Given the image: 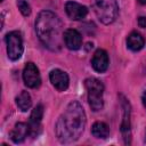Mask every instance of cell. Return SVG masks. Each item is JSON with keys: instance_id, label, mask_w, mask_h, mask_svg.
I'll return each mask as SVG.
<instances>
[{"instance_id": "1", "label": "cell", "mask_w": 146, "mask_h": 146, "mask_svg": "<svg viewBox=\"0 0 146 146\" xmlns=\"http://www.w3.org/2000/svg\"><path fill=\"white\" fill-rule=\"evenodd\" d=\"M86 122V113L82 105L76 100L71 102L56 122L55 132L57 139L62 144L76 141L84 130Z\"/></svg>"}, {"instance_id": "2", "label": "cell", "mask_w": 146, "mask_h": 146, "mask_svg": "<svg viewBox=\"0 0 146 146\" xmlns=\"http://www.w3.org/2000/svg\"><path fill=\"white\" fill-rule=\"evenodd\" d=\"M35 32L41 43L51 51H59L64 44V25L50 10H42L35 19Z\"/></svg>"}, {"instance_id": "3", "label": "cell", "mask_w": 146, "mask_h": 146, "mask_svg": "<svg viewBox=\"0 0 146 146\" xmlns=\"http://www.w3.org/2000/svg\"><path fill=\"white\" fill-rule=\"evenodd\" d=\"M92 8L103 24L113 23L119 15V6L116 0H92Z\"/></svg>"}, {"instance_id": "4", "label": "cell", "mask_w": 146, "mask_h": 146, "mask_svg": "<svg viewBox=\"0 0 146 146\" xmlns=\"http://www.w3.org/2000/svg\"><path fill=\"white\" fill-rule=\"evenodd\" d=\"M84 87L88 94V103L92 111H100L104 106V84L96 78H88L84 81Z\"/></svg>"}, {"instance_id": "5", "label": "cell", "mask_w": 146, "mask_h": 146, "mask_svg": "<svg viewBox=\"0 0 146 146\" xmlns=\"http://www.w3.org/2000/svg\"><path fill=\"white\" fill-rule=\"evenodd\" d=\"M6 44H7V54L9 59L18 60L23 55V39L22 34L18 31H11L6 35Z\"/></svg>"}, {"instance_id": "6", "label": "cell", "mask_w": 146, "mask_h": 146, "mask_svg": "<svg viewBox=\"0 0 146 146\" xmlns=\"http://www.w3.org/2000/svg\"><path fill=\"white\" fill-rule=\"evenodd\" d=\"M23 80L25 86H27L29 88H38L41 83V76L39 73V68L35 66L34 63L30 62L25 65L24 70H23Z\"/></svg>"}, {"instance_id": "7", "label": "cell", "mask_w": 146, "mask_h": 146, "mask_svg": "<svg viewBox=\"0 0 146 146\" xmlns=\"http://www.w3.org/2000/svg\"><path fill=\"white\" fill-rule=\"evenodd\" d=\"M43 116V106L41 104L36 105L30 115L29 120V128H30V136L31 137H36L40 132V127H41V120Z\"/></svg>"}, {"instance_id": "8", "label": "cell", "mask_w": 146, "mask_h": 146, "mask_svg": "<svg viewBox=\"0 0 146 146\" xmlns=\"http://www.w3.org/2000/svg\"><path fill=\"white\" fill-rule=\"evenodd\" d=\"M49 79L51 84L58 90V91H65L68 88V83H70V79L66 72L59 70V68H55L50 72L49 74Z\"/></svg>"}, {"instance_id": "9", "label": "cell", "mask_w": 146, "mask_h": 146, "mask_svg": "<svg viewBox=\"0 0 146 146\" xmlns=\"http://www.w3.org/2000/svg\"><path fill=\"white\" fill-rule=\"evenodd\" d=\"M65 11L66 15L73 21H81L88 14L87 7L75 1H67L65 3Z\"/></svg>"}, {"instance_id": "10", "label": "cell", "mask_w": 146, "mask_h": 146, "mask_svg": "<svg viewBox=\"0 0 146 146\" xmlns=\"http://www.w3.org/2000/svg\"><path fill=\"white\" fill-rule=\"evenodd\" d=\"M121 106L123 108V119L121 123V132L125 144H130V105L127 99L122 97Z\"/></svg>"}, {"instance_id": "11", "label": "cell", "mask_w": 146, "mask_h": 146, "mask_svg": "<svg viewBox=\"0 0 146 146\" xmlns=\"http://www.w3.org/2000/svg\"><path fill=\"white\" fill-rule=\"evenodd\" d=\"M108 64H110V59L107 52L104 49H97L91 58L92 68L98 73H103L108 68Z\"/></svg>"}, {"instance_id": "12", "label": "cell", "mask_w": 146, "mask_h": 146, "mask_svg": "<svg viewBox=\"0 0 146 146\" xmlns=\"http://www.w3.org/2000/svg\"><path fill=\"white\" fill-rule=\"evenodd\" d=\"M64 43L70 50H78L82 46V36L79 31L67 29L64 32Z\"/></svg>"}, {"instance_id": "13", "label": "cell", "mask_w": 146, "mask_h": 146, "mask_svg": "<svg viewBox=\"0 0 146 146\" xmlns=\"http://www.w3.org/2000/svg\"><path fill=\"white\" fill-rule=\"evenodd\" d=\"M27 136H30V128L27 123H23V122L16 123L13 130L9 132V137L15 144L23 143Z\"/></svg>"}, {"instance_id": "14", "label": "cell", "mask_w": 146, "mask_h": 146, "mask_svg": "<svg viewBox=\"0 0 146 146\" xmlns=\"http://www.w3.org/2000/svg\"><path fill=\"white\" fill-rule=\"evenodd\" d=\"M145 46V40L138 32H131L127 38V47L131 51H139Z\"/></svg>"}, {"instance_id": "15", "label": "cell", "mask_w": 146, "mask_h": 146, "mask_svg": "<svg viewBox=\"0 0 146 146\" xmlns=\"http://www.w3.org/2000/svg\"><path fill=\"white\" fill-rule=\"evenodd\" d=\"M91 133L96 138L105 139L106 137H108V133H110L108 125L105 122H100V121L95 122L91 127Z\"/></svg>"}, {"instance_id": "16", "label": "cell", "mask_w": 146, "mask_h": 146, "mask_svg": "<svg viewBox=\"0 0 146 146\" xmlns=\"http://www.w3.org/2000/svg\"><path fill=\"white\" fill-rule=\"evenodd\" d=\"M16 104L18 106V108L22 112H26L31 108L32 106V99L31 96L27 91H22L17 97H16Z\"/></svg>"}, {"instance_id": "17", "label": "cell", "mask_w": 146, "mask_h": 146, "mask_svg": "<svg viewBox=\"0 0 146 146\" xmlns=\"http://www.w3.org/2000/svg\"><path fill=\"white\" fill-rule=\"evenodd\" d=\"M16 5H17V7H18V9H19V11L22 13L23 16H25V17L30 16V14H31V6L29 5L27 1H25V0H17Z\"/></svg>"}, {"instance_id": "18", "label": "cell", "mask_w": 146, "mask_h": 146, "mask_svg": "<svg viewBox=\"0 0 146 146\" xmlns=\"http://www.w3.org/2000/svg\"><path fill=\"white\" fill-rule=\"evenodd\" d=\"M138 25L140 26V27H146V17H144V16H140L139 18H138Z\"/></svg>"}, {"instance_id": "19", "label": "cell", "mask_w": 146, "mask_h": 146, "mask_svg": "<svg viewBox=\"0 0 146 146\" xmlns=\"http://www.w3.org/2000/svg\"><path fill=\"white\" fill-rule=\"evenodd\" d=\"M143 104H144V106H145V108H146V91L144 92V95H143Z\"/></svg>"}, {"instance_id": "20", "label": "cell", "mask_w": 146, "mask_h": 146, "mask_svg": "<svg viewBox=\"0 0 146 146\" xmlns=\"http://www.w3.org/2000/svg\"><path fill=\"white\" fill-rule=\"evenodd\" d=\"M138 1H139L140 3H143V5H145V3H146V0H138Z\"/></svg>"}, {"instance_id": "21", "label": "cell", "mask_w": 146, "mask_h": 146, "mask_svg": "<svg viewBox=\"0 0 146 146\" xmlns=\"http://www.w3.org/2000/svg\"><path fill=\"white\" fill-rule=\"evenodd\" d=\"M0 1H3V0H0Z\"/></svg>"}, {"instance_id": "22", "label": "cell", "mask_w": 146, "mask_h": 146, "mask_svg": "<svg viewBox=\"0 0 146 146\" xmlns=\"http://www.w3.org/2000/svg\"><path fill=\"white\" fill-rule=\"evenodd\" d=\"M145 140H146V137H145Z\"/></svg>"}]
</instances>
